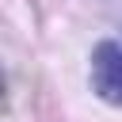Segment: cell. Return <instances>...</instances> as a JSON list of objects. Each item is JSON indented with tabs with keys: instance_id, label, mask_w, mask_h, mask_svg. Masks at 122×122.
I'll return each mask as SVG.
<instances>
[{
	"instance_id": "obj_1",
	"label": "cell",
	"mask_w": 122,
	"mask_h": 122,
	"mask_svg": "<svg viewBox=\"0 0 122 122\" xmlns=\"http://www.w3.org/2000/svg\"><path fill=\"white\" fill-rule=\"evenodd\" d=\"M92 88L107 103H122V42L107 38L92 53Z\"/></svg>"
}]
</instances>
